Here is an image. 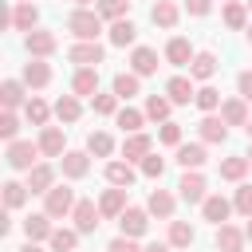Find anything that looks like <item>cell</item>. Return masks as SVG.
<instances>
[{
  "mask_svg": "<svg viewBox=\"0 0 252 252\" xmlns=\"http://www.w3.org/2000/svg\"><path fill=\"white\" fill-rule=\"evenodd\" d=\"M193 55H197V51H193V47H189V39H181V35H173V39L165 43V59H169L173 67H189V63H193Z\"/></svg>",
  "mask_w": 252,
  "mask_h": 252,
  "instance_id": "obj_26",
  "label": "cell"
},
{
  "mask_svg": "<svg viewBox=\"0 0 252 252\" xmlns=\"http://www.w3.org/2000/svg\"><path fill=\"white\" fill-rule=\"evenodd\" d=\"M138 169H142L146 177H154V181H161V173H165V158H158V154H146V158L138 161Z\"/></svg>",
  "mask_w": 252,
  "mask_h": 252,
  "instance_id": "obj_46",
  "label": "cell"
},
{
  "mask_svg": "<svg viewBox=\"0 0 252 252\" xmlns=\"http://www.w3.org/2000/svg\"><path fill=\"white\" fill-rule=\"evenodd\" d=\"M106 252H142V248H138V236H122V232H118Z\"/></svg>",
  "mask_w": 252,
  "mask_h": 252,
  "instance_id": "obj_50",
  "label": "cell"
},
{
  "mask_svg": "<svg viewBox=\"0 0 252 252\" xmlns=\"http://www.w3.org/2000/svg\"><path fill=\"white\" fill-rule=\"evenodd\" d=\"M102 55H106V51H102L98 39H75V43L67 47V59H71L75 67H98Z\"/></svg>",
  "mask_w": 252,
  "mask_h": 252,
  "instance_id": "obj_4",
  "label": "cell"
},
{
  "mask_svg": "<svg viewBox=\"0 0 252 252\" xmlns=\"http://www.w3.org/2000/svg\"><path fill=\"white\" fill-rule=\"evenodd\" d=\"M98 209H102L106 220H118V217L126 213V189H122V185H110V189L98 197Z\"/></svg>",
  "mask_w": 252,
  "mask_h": 252,
  "instance_id": "obj_14",
  "label": "cell"
},
{
  "mask_svg": "<svg viewBox=\"0 0 252 252\" xmlns=\"http://www.w3.org/2000/svg\"><path fill=\"white\" fill-rule=\"evenodd\" d=\"M244 228H236V224H217V252H244Z\"/></svg>",
  "mask_w": 252,
  "mask_h": 252,
  "instance_id": "obj_15",
  "label": "cell"
},
{
  "mask_svg": "<svg viewBox=\"0 0 252 252\" xmlns=\"http://www.w3.org/2000/svg\"><path fill=\"white\" fill-rule=\"evenodd\" d=\"M16 134H20L16 110H4V114H0V138H4V142H16Z\"/></svg>",
  "mask_w": 252,
  "mask_h": 252,
  "instance_id": "obj_47",
  "label": "cell"
},
{
  "mask_svg": "<svg viewBox=\"0 0 252 252\" xmlns=\"http://www.w3.org/2000/svg\"><path fill=\"white\" fill-rule=\"evenodd\" d=\"M67 32H71L75 39H98V32H102V16L91 12V8H75V12L67 16Z\"/></svg>",
  "mask_w": 252,
  "mask_h": 252,
  "instance_id": "obj_2",
  "label": "cell"
},
{
  "mask_svg": "<svg viewBox=\"0 0 252 252\" xmlns=\"http://www.w3.org/2000/svg\"><path fill=\"white\" fill-rule=\"evenodd\" d=\"M173 205H177V201H173V193H169V189H154V193H150V201H146L150 217H161V220H169V217H173Z\"/></svg>",
  "mask_w": 252,
  "mask_h": 252,
  "instance_id": "obj_31",
  "label": "cell"
},
{
  "mask_svg": "<svg viewBox=\"0 0 252 252\" xmlns=\"http://www.w3.org/2000/svg\"><path fill=\"white\" fill-rule=\"evenodd\" d=\"M20 252H43V248H39V244H35V240H28V244H24V248H20Z\"/></svg>",
  "mask_w": 252,
  "mask_h": 252,
  "instance_id": "obj_54",
  "label": "cell"
},
{
  "mask_svg": "<svg viewBox=\"0 0 252 252\" xmlns=\"http://www.w3.org/2000/svg\"><path fill=\"white\" fill-rule=\"evenodd\" d=\"M28 185H20V181H4V209H20L24 201H28Z\"/></svg>",
  "mask_w": 252,
  "mask_h": 252,
  "instance_id": "obj_44",
  "label": "cell"
},
{
  "mask_svg": "<svg viewBox=\"0 0 252 252\" xmlns=\"http://www.w3.org/2000/svg\"><path fill=\"white\" fill-rule=\"evenodd\" d=\"M71 94H87V98H94L98 94V67H79L75 71V79H71Z\"/></svg>",
  "mask_w": 252,
  "mask_h": 252,
  "instance_id": "obj_16",
  "label": "cell"
},
{
  "mask_svg": "<svg viewBox=\"0 0 252 252\" xmlns=\"http://www.w3.org/2000/svg\"><path fill=\"white\" fill-rule=\"evenodd\" d=\"M118 102H122V98H118L114 91H110V94H94V98H91V106H94V114H102V118H110V114H118Z\"/></svg>",
  "mask_w": 252,
  "mask_h": 252,
  "instance_id": "obj_45",
  "label": "cell"
},
{
  "mask_svg": "<svg viewBox=\"0 0 252 252\" xmlns=\"http://www.w3.org/2000/svg\"><path fill=\"white\" fill-rule=\"evenodd\" d=\"M24 118H28L32 126H47V118H51V106H47L39 94H32V98L24 102Z\"/></svg>",
  "mask_w": 252,
  "mask_h": 252,
  "instance_id": "obj_36",
  "label": "cell"
},
{
  "mask_svg": "<svg viewBox=\"0 0 252 252\" xmlns=\"http://www.w3.org/2000/svg\"><path fill=\"white\" fill-rule=\"evenodd\" d=\"M244 130H248V138H252V118H248V126H244Z\"/></svg>",
  "mask_w": 252,
  "mask_h": 252,
  "instance_id": "obj_57",
  "label": "cell"
},
{
  "mask_svg": "<svg viewBox=\"0 0 252 252\" xmlns=\"http://www.w3.org/2000/svg\"><path fill=\"white\" fill-rule=\"evenodd\" d=\"M220 118H224L228 126H248L252 114H248V102L236 94V98H224V102H220Z\"/></svg>",
  "mask_w": 252,
  "mask_h": 252,
  "instance_id": "obj_23",
  "label": "cell"
},
{
  "mask_svg": "<svg viewBox=\"0 0 252 252\" xmlns=\"http://www.w3.org/2000/svg\"><path fill=\"white\" fill-rule=\"evenodd\" d=\"M75 4H79V8H87V4H91V0H75Z\"/></svg>",
  "mask_w": 252,
  "mask_h": 252,
  "instance_id": "obj_58",
  "label": "cell"
},
{
  "mask_svg": "<svg viewBox=\"0 0 252 252\" xmlns=\"http://www.w3.org/2000/svg\"><path fill=\"white\" fill-rule=\"evenodd\" d=\"M24 87H28L24 79H4V83H0V106H4V110H16V106H24V102H28Z\"/></svg>",
  "mask_w": 252,
  "mask_h": 252,
  "instance_id": "obj_20",
  "label": "cell"
},
{
  "mask_svg": "<svg viewBox=\"0 0 252 252\" xmlns=\"http://www.w3.org/2000/svg\"><path fill=\"white\" fill-rule=\"evenodd\" d=\"M28 55L32 59H47V55H55V47H59V39H55V32H43V28H35V32H28Z\"/></svg>",
  "mask_w": 252,
  "mask_h": 252,
  "instance_id": "obj_6",
  "label": "cell"
},
{
  "mask_svg": "<svg viewBox=\"0 0 252 252\" xmlns=\"http://www.w3.org/2000/svg\"><path fill=\"white\" fill-rule=\"evenodd\" d=\"M130 71L142 75V79L154 75V71H158V51H154V47H134V51H130Z\"/></svg>",
  "mask_w": 252,
  "mask_h": 252,
  "instance_id": "obj_22",
  "label": "cell"
},
{
  "mask_svg": "<svg viewBox=\"0 0 252 252\" xmlns=\"http://www.w3.org/2000/svg\"><path fill=\"white\" fill-rule=\"evenodd\" d=\"M114 122L122 126V134H138V130H142V122H146V110H134V106H118Z\"/></svg>",
  "mask_w": 252,
  "mask_h": 252,
  "instance_id": "obj_38",
  "label": "cell"
},
{
  "mask_svg": "<svg viewBox=\"0 0 252 252\" xmlns=\"http://www.w3.org/2000/svg\"><path fill=\"white\" fill-rule=\"evenodd\" d=\"M244 35H248V43H252V24H248V28H244Z\"/></svg>",
  "mask_w": 252,
  "mask_h": 252,
  "instance_id": "obj_56",
  "label": "cell"
},
{
  "mask_svg": "<svg viewBox=\"0 0 252 252\" xmlns=\"http://www.w3.org/2000/svg\"><path fill=\"white\" fill-rule=\"evenodd\" d=\"M209 8H213V0H185L189 16H209Z\"/></svg>",
  "mask_w": 252,
  "mask_h": 252,
  "instance_id": "obj_52",
  "label": "cell"
},
{
  "mask_svg": "<svg viewBox=\"0 0 252 252\" xmlns=\"http://www.w3.org/2000/svg\"><path fill=\"white\" fill-rule=\"evenodd\" d=\"M193 240H197V228L189 220H169V244L173 248H189Z\"/></svg>",
  "mask_w": 252,
  "mask_h": 252,
  "instance_id": "obj_40",
  "label": "cell"
},
{
  "mask_svg": "<svg viewBox=\"0 0 252 252\" xmlns=\"http://www.w3.org/2000/svg\"><path fill=\"white\" fill-rule=\"evenodd\" d=\"M134 177H138L134 161H106V181H110V185L130 189V185H134Z\"/></svg>",
  "mask_w": 252,
  "mask_h": 252,
  "instance_id": "obj_29",
  "label": "cell"
},
{
  "mask_svg": "<svg viewBox=\"0 0 252 252\" xmlns=\"http://www.w3.org/2000/svg\"><path fill=\"white\" fill-rule=\"evenodd\" d=\"M39 154H43V150H39V142H20V138H16V142H8L4 161H8L12 169H24V173H28L32 165H39Z\"/></svg>",
  "mask_w": 252,
  "mask_h": 252,
  "instance_id": "obj_3",
  "label": "cell"
},
{
  "mask_svg": "<svg viewBox=\"0 0 252 252\" xmlns=\"http://www.w3.org/2000/svg\"><path fill=\"white\" fill-rule=\"evenodd\" d=\"M39 150H43V158H63V154H67L63 126H43V130H39Z\"/></svg>",
  "mask_w": 252,
  "mask_h": 252,
  "instance_id": "obj_12",
  "label": "cell"
},
{
  "mask_svg": "<svg viewBox=\"0 0 252 252\" xmlns=\"http://www.w3.org/2000/svg\"><path fill=\"white\" fill-rule=\"evenodd\" d=\"M51 232H55V228H51V217H47V213H32V217L24 220V236L35 240V244H39V240H51Z\"/></svg>",
  "mask_w": 252,
  "mask_h": 252,
  "instance_id": "obj_24",
  "label": "cell"
},
{
  "mask_svg": "<svg viewBox=\"0 0 252 252\" xmlns=\"http://www.w3.org/2000/svg\"><path fill=\"white\" fill-rule=\"evenodd\" d=\"M165 94L173 98V106H189L197 98V87H193V75H173L165 83Z\"/></svg>",
  "mask_w": 252,
  "mask_h": 252,
  "instance_id": "obj_9",
  "label": "cell"
},
{
  "mask_svg": "<svg viewBox=\"0 0 252 252\" xmlns=\"http://www.w3.org/2000/svg\"><path fill=\"white\" fill-rule=\"evenodd\" d=\"M248 169H252L248 154H232V158H224V161H220V177H224V181H236V185L244 181V173H248Z\"/></svg>",
  "mask_w": 252,
  "mask_h": 252,
  "instance_id": "obj_28",
  "label": "cell"
},
{
  "mask_svg": "<svg viewBox=\"0 0 252 252\" xmlns=\"http://www.w3.org/2000/svg\"><path fill=\"white\" fill-rule=\"evenodd\" d=\"M236 91H240L244 102H252V71H240L236 75Z\"/></svg>",
  "mask_w": 252,
  "mask_h": 252,
  "instance_id": "obj_51",
  "label": "cell"
},
{
  "mask_svg": "<svg viewBox=\"0 0 252 252\" xmlns=\"http://www.w3.org/2000/svg\"><path fill=\"white\" fill-rule=\"evenodd\" d=\"M94 12L102 16V20H126V12H130V0H94Z\"/></svg>",
  "mask_w": 252,
  "mask_h": 252,
  "instance_id": "obj_42",
  "label": "cell"
},
{
  "mask_svg": "<svg viewBox=\"0 0 252 252\" xmlns=\"http://www.w3.org/2000/svg\"><path fill=\"white\" fill-rule=\"evenodd\" d=\"M248 161H252V146H248Z\"/></svg>",
  "mask_w": 252,
  "mask_h": 252,
  "instance_id": "obj_59",
  "label": "cell"
},
{
  "mask_svg": "<svg viewBox=\"0 0 252 252\" xmlns=\"http://www.w3.org/2000/svg\"><path fill=\"white\" fill-rule=\"evenodd\" d=\"M173 161H177L181 169H201V165H205V146H201V142H181L177 154H173Z\"/></svg>",
  "mask_w": 252,
  "mask_h": 252,
  "instance_id": "obj_21",
  "label": "cell"
},
{
  "mask_svg": "<svg viewBox=\"0 0 252 252\" xmlns=\"http://www.w3.org/2000/svg\"><path fill=\"white\" fill-rule=\"evenodd\" d=\"M169 110H173V98L169 94H150L146 98V118L150 122H169Z\"/></svg>",
  "mask_w": 252,
  "mask_h": 252,
  "instance_id": "obj_35",
  "label": "cell"
},
{
  "mask_svg": "<svg viewBox=\"0 0 252 252\" xmlns=\"http://www.w3.org/2000/svg\"><path fill=\"white\" fill-rule=\"evenodd\" d=\"M51 185H55V169H51L47 161H39V165L28 169V189H32V193H47Z\"/></svg>",
  "mask_w": 252,
  "mask_h": 252,
  "instance_id": "obj_30",
  "label": "cell"
},
{
  "mask_svg": "<svg viewBox=\"0 0 252 252\" xmlns=\"http://www.w3.org/2000/svg\"><path fill=\"white\" fill-rule=\"evenodd\" d=\"M71 220H75V228L87 236V232H94V228L102 224V209H98L94 201H79V205H75V213H71Z\"/></svg>",
  "mask_w": 252,
  "mask_h": 252,
  "instance_id": "obj_7",
  "label": "cell"
},
{
  "mask_svg": "<svg viewBox=\"0 0 252 252\" xmlns=\"http://www.w3.org/2000/svg\"><path fill=\"white\" fill-rule=\"evenodd\" d=\"M220 20H224V28H232V32H244V28H248V4H240V0L224 4Z\"/></svg>",
  "mask_w": 252,
  "mask_h": 252,
  "instance_id": "obj_33",
  "label": "cell"
},
{
  "mask_svg": "<svg viewBox=\"0 0 252 252\" xmlns=\"http://www.w3.org/2000/svg\"><path fill=\"white\" fill-rule=\"evenodd\" d=\"M75 189L71 185H51L47 193H43V213L51 217V220H59V217H71L75 213Z\"/></svg>",
  "mask_w": 252,
  "mask_h": 252,
  "instance_id": "obj_1",
  "label": "cell"
},
{
  "mask_svg": "<svg viewBox=\"0 0 252 252\" xmlns=\"http://www.w3.org/2000/svg\"><path fill=\"white\" fill-rule=\"evenodd\" d=\"M142 252H173V244H169V240H154V244H146Z\"/></svg>",
  "mask_w": 252,
  "mask_h": 252,
  "instance_id": "obj_53",
  "label": "cell"
},
{
  "mask_svg": "<svg viewBox=\"0 0 252 252\" xmlns=\"http://www.w3.org/2000/svg\"><path fill=\"white\" fill-rule=\"evenodd\" d=\"M177 193H181V201H189V205H201V201L209 197V185H205L201 169H185V173H181V181H177Z\"/></svg>",
  "mask_w": 252,
  "mask_h": 252,
  "instance_id": "obj_5",
  "label": "cell"
},
{
  "mask_svg": "<svg viewBox=\"0 0 252 252\" xmlns=\"http://www.w3.org/2000/svg\"><path fill=\"white\" fill-rule=\"evenodd\" d=\"M16 4H32V0H16Z\"/></svg>",
  "mask_w": 252,
  "mask_h": 252,
  "instance_id": "obj_60",
  "label": "cell"
},
{
  "mask_svg": "<svg viewBox=\"0 0 252 252\" xmlns=\"http://www.w3.org/2000/svg\"><path fill=\"white\" fill-rule=\"evenodd\" d=\"M79 114H83V102H79V94H63L59 102H55V118L59 122H79Z\"/></svg>",
  "mask_w": 252,
  "mask_h": 252,
  "instance_id": "obj_37",
  "label": "cell"
},
{
  "mask_svg": "<svg viewBox=\"0 0 252 252\" xmlns=\"http://www.w3.org/2000/svg\"><path fill=\"white\" fill-rule=\"evenodd\" d=\"M193 102H197L205 114H217V110H220V91L205 83V87H197V98H193Z\"/></svg>",
  "mask_w": 252,
  "mask_h": 252,
  "instance_id": "obj_43",
  "label": "cell"
},
{
  "mask_svg": "<svg viewBox=\"0 0 252 252\" xmlns=\"http://www.w3.org/2000/svg\"><path fill=\"white\" fill-rule=\"evenodd\" d=\"M35 20H39V8L35 4H16L12 8V28L16 32H35Z\"/></svg>",
  "mask_w": 252,
  "mask_h": 252,
  "instance_id": "obj_32",
  "label": "cell"
},
{
  "mask_svg": "<svg viewBox=\"0 0 252 252\" xmlns=\"http://www.w3.org/2000/svg\"><path fill=\"white\" fill-rule=\"evenodd\" d=\"M158 142H161V146H181V126H177V122H161Z\"/></svg>",
  "mask_w": 252,
  "mask_h": 252,
  "instance_id": "obj_49",
  "label": "cell"
},
{
  "mask_svg": "<svg viewBox=\"0 0 252 252\" xmlns=\"http://www.w3.org/2000/svg\"><path fill=\"white\" fill-rule=\"evenodd\" d=\"M59 169H63V177L79 181V177H87V169H91V154H87V150H67V154L59 158Z\"/></svg>",
  "mask_w": 252,
  "mask_h": 252,
  "instance_id": "obj_10",
  "label": "cell"
},
{
  "mask_svg": "<svg viewBox=\"0 0 252 252\" xmlns=\"http://www.w3.org/2000/svg\"><path fill=\"white\" fill-rule=\"evenodd\" d=\"M232 209L244 213V217H252V185L240 181V189H236V197H232Z\"/></svg>",
  "mask_w": 252,
  "mask_h": 252,
  "instance_id": "obj_48",
  "label": "cell"
},
{
  "mask_svg": "<svg viewBox=\"0 0 252 252\" xmlns=\"http://www.w3.org/2000/svg\"><path fill=\"white\" fill-rule=\"evenodd\" d=\"M248 12H252V0H248Z\"/></svg>",
  "mask_w": 252,
  "mask_h": 252,
  "instance_id": "obj_61",
  "label": "cell"
},
{
  "mask_svg": "<svg viewBox=\"0 0 252 252\" xmlns=\"http://www.w3.org/2000/svg\"><path fill=\"white\" fill-rule=\"evenodd\" d=\"M189 75H193V79H201V83H205V79H213V75H217V55H213V51H197V55H193V63H189Z\"/></svg>",
  "mask_w": 252,
  "mask_h": 252,
  "instance_id": "obj_34",
  "label": "cell"
},
{
  "mask_svg": "<svg viewBox=\"0 0 252 252\" xmlns=\"http://www.w3.org/2000/svg\"><path fill=\"white\" fill-rule=\"evenodd\" d=\"M87 154H94V158H110V154H114V138H110L106 130H91V134H87Z\"/></svg>",
  "mask_w": 252,
  "mask_h": 252,
  "instance_id": "obj_39",
  "label": "cell"
},
{
  "mask_svg": "<svg viewBox=\"0 0 252 252\" xmlns=\"http://www.w3.org/2000/svg\"><path fill=\"white\" fill-rule=\"evenodd\" d=\"M197 130H201V142H209V146H220V142L228 138V122H224L220 114H205V118L197 122Z\"/></svg>",
  "mask_w": 252,
  "mask_h": 252,
  "instance_id": "obj_11",
  "label": "cell"
},
{
  "mask_svg": "<svg viewBox=\"0 0 252 252\" xmlns=\"http://www.w3.org/2000/svg\"><path fill=\"white\" fill-rule=\"evenodd\" d=\"M146 154H154V138H150V134L138 130V134H126V138H122V158H126V161H142Z\"/></svg>",
  "mask_w": 252,
  "mask_h": 252,
  "instance_id": "obj_13",
  "label": "cell"
},
{
  "mask_svg": "<svg viewBox=\"0 0 252 252\" xmlns=\"http://www.w3.org/2000/svg\"><path fill=\"white\" fill-rule=\"evenodd\" d=\"M79 236H83L79 228H55L47 244H51V252H75L79 248Z\"/></svg>",
  "mask_w": 252,
  "mask_h": 252,
  "instance_id": "obj_41",
  "label": "cell"
},
{
  "mask_svg": "<svg viewBox=\"0 0 252 252\" xmlns=\"http://www.w3.org/2000/svg\"><path fill=\"white\" fill-rule=\"evenodd\" d=\"M150 20H154L158 28H165V32H173L177 20H181V8H177L173 0H158V4L150 8Z\"/></svg>",
  "mask_w": 252,
  "mask_h": 252,
  "instance_id": "obj_18",
  "label": "cell"
},
{
  "mask_svg": "<svg viewBox=\"0 0 252 252\" xmlns=\"http://www.w3.org/2000/svg\"><path fill=\"white\" fill-rule=\"evenodd\" d=\"M24 83H28L32 91L47 87V83H51V63H47V59H28V63H24Z\"/></svg>",
  "mask_w": 252,
  "mask_h": 252,
  "instance_id": "obj_19",
  "label": "cell"
},
{
  "mask_svg": "<svg viewBox=\"0 0 252 252\" xmlns=\"http://www.w3.org/2000/svg\"><path fill=\"white\" fill-rule=\"evenodd\" d=\"M118 228H122V236H142V232L150 228V209L126 205V213L118 217Z\"/></svg>",
  "mask_w": 252,
  "mask_h": 252,
  "instance_id": "obj_8",
  "label": "cell"
},
{
  "mask_svg": "<svg viewBox=\"0 0 252 252\" xmlns=\"http://www.w3.org/2000/svg\"><path fill=\"white\" fill-rule=\"evenodd\" d=\"M201 213H205V220L224 224V220L232 217V201H228V197H220V193H213V197H205V201H201Z\"/></svg>",
  "mask_w": 252,
  "mask_h": 252,
  "instance_id": "obj_17",
  "label": "cell"
},
{
  "mask_svg": "<svg viewBox=\"0 0 252 252\" xmlns=\"http://www.w3.org/2000/svg\"><path fill=\"white\" fill-rule=\"evenodd\" d=\"M106 35H110V43H114V47H134V39H138V28H134V20L126 16V20H114Z\"/></svg>",
  "mask_w": 252,
  "mask_h": 252,
  "instance_id": "obj_25",
  "label": "cell"
},
{
  "mask_svg": "<svg viewBox=\"0 0 252 252\" xmlns=\"http://www.w3.org/2000/svg\"><path fill=\"white\" fill-rule=\"evenodd\" d=\"M110 91L122 98V102H130L138 91H142V75H134V71H122V75H114V83H110Z\"/></svg>",
  "mask_w": 252,
  "mask_h": 252,
  "instance_id": "obj_27",
  "label": "cell"
},
{
  "mask_svg": "<svg viewBox=\"0 0 252 252\" xmlns=\"http://www.w3.org/2000/svg\"><path fill=\"white\" fill-rule=\"evenodd\" d=\"M244 236H248V240H252V217H248V224H244Z\"/></svg>",
  "mask_w": 252,
  "mask_h": 252,
  "instance_id": "obj_55",
  "label": "cell"
}]
</instances>
